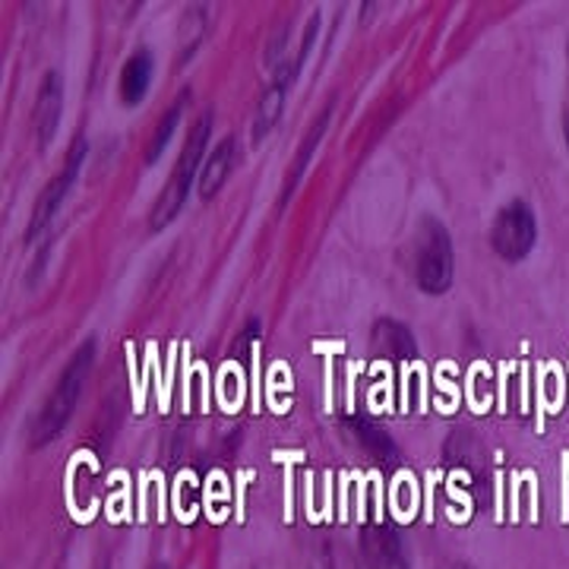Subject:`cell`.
Masks as SVG:
<instances>
[{
    "instance_id": "obj_1",
    "label": "cell",
    "mask_w": 569,
    "mask_h": 569,
    "mask_svg": "<svg viewBox=\"0 0 569 569\" xmlns=\"http://www.w3.org/2000/svg\"><path fill=\"white\" fill-rule=\"evenodd\" d=\"M92 361H96V339H86V342L73 351L70 365L63 367L61 380H58V387L51 392L48 406L41 408L39 415H36V421H32V427H29V443H32V447L51 443L63 427H67L73 408L80 402L82 383H86V377H89V370H92Z\"/></svg>"
},
{
    "instance_id": "obj_2",
    "label": "cell",
    "mask_w": 569,
    "mask_h": 569,
    "mask_svg": "<svg viewBox=\"0 0 569 569\" xmlns=\"http://www.w3.org/2000/svg\"><path fill=\"white\" fill-rule=\"evenodd\" d=\"M209 137H212V111H206L200 121L190 127V137L183 142L181 159L174 164L171 178L164 183V190L159 193V200L152 206V219H149V228L152 231H162L168 224L174 222V216L181 212L187 197H190V187L197 181V174L203 171V152L209 146Z\"/></svg>"
},
{
    "instance_id": "obj_3",
    "label": "cell",
    "mask_w": 569,
    "mask_h": 569,
    "mask_svg": "<svg viewBox=\"0 0 569 569\" xmlns=\"http://www.w3.org/2000/svg\"><path fill=\"white\" fill-rule=\"evenodd\" d=\"M456 272V253L447 224L425 219L415 238V279L425 295H447Z\"/></svg>"
},
{
    "instance_id": "obj_4",
    "label": "cell",
    "mask_w": 569,
    "mask_h": 569,
    "mask_svg": "<svg viewBox=\"0 0 569 569\" xmlns=\"http://www.w3.org/2000/svg\"><path fill=\"white\" fill-rule=\"evenodd\" d=\"M535 241H538V222L529 203L512 200L497 212L490 228V247L497 250V257H503L507 263H519L529 257Z\"/></svg>"
},
{
    "instance_id": "obj_5",
    "label": "cell",
    "mask_w": 569,
    "mask_h": 569,
    "mask_svg": "<svg viewBox=\"0 0 569 569\" xmlns=\"http://www.w3.org/2000/svg\"><path fill=\"white\" fill-rule=\"evenodd\" d=\"M86 159H89V142H86V137H77L73 146H70V156H67L63 171L54 178V181L48 183L44 190H41V197L36 200L32 219H29V231H26V238H29V241H36L41 231L48 228V222L54 219V212H58L63 200H67V193H70V187H73V181H77V174L82 171V162H86Z\"/></svg>"
},
{
    "instance_id": "obj_6",
    "label": "cell",
    "mask_w": 569,
    "mask_h": 569,
    "mask_svg": "<svg viewBox=\"0 0 569 569\" xmlns=\"http://www.w3.org/2000/svg\"><path fill=\"white\" fill-rule=\"evenodd\" d=\"M63 111V80L61 73H48L39 89V99H36V133H39L41 146L54 140L58 133V123H61Z\"/></svg>"
},
{
    "instance_id": "obj_7",
    "label": "cell",
    "mask_w": 569,
    "mask_h": 569,
    "mask_svg": "<svg viewBox=\"0 0 569 569\" xmlns=\"http://www.w3.org/2000/svg\"><path fill=\"white\" fill-rule=\"evenodd\" d=\"M149 82H152V54L140 48L133 51L121 70V82H118V96L127 108H137L149 92Z\"/></svg>"
},
{
    "instance_id": "obj_8",
    "label": "cell",
    "mask_w": 569,
    "mask_h": 569,
    "mask_svg": "<svg viewBox=\"0 0 569 569\" xmlns=\"http://www.w3.org/2000/svg\"><path fill=\"white\" fill-rule=\"evenodd\" d=\"M329 114H332V104L326 108L323 114L317 118V121L310 123V130H307L305 142H301V149H298V159L291 162V171H288V178H284V190H282V206L288 203V197L295 193V187L301 183V178H305L307 164H310V159H313V152H317V146L323 142V133L326 127H329Z\"/></svg>"
},
{
    "instance_id": "obj_9",
    "label": "cell",
    "mask_w": 569,
    "mask_h": 569,
    "mask_svg": "<svg viewBox=\"0 0 569 569\" xmlns=\"http://www.w3.org/2000/svg\"><path fill=\"white\" fill-rule=\"evenodd\" d=\"M231 162H234V137H224L200 171V197L203 200H212L222 190L224 178L231 174Z\"/></svg>"
},
{
    "instance_id": "obj_10",
    "label": "cell",
    "mask_w": 569,
    "mask_h": 569,
    "mask_svg": "<svg viewBox=\"0 0 569 569\" xmlns=\"http://www.w3.org/2000/svg\"><path fill=\"white\" fill-rule=\"evenodd\" d=\"M373 342L380 346V351H387L389 358H415L418 355L411 329L399 320H380L373 326Z\"/></svg>"
},
{
    "instance_id": "obj_11",
    "label": "cell",
    "mask_w": 569,
    "mask_h": 569,
    "mask_svg": "<svg viewBox=\"0 0 569 569\" xmlns=\"http://www.w3.org/2000/svg\"><path fill=\"white\" fill-rule=\"evenodd\" d=\"M187 102H190V89H183L181 96L174 99V104H171V108L164 111V118L159 121L156 133H152V142H149V152H146V164H156L164 156L168 142H171V137H174V127L181 123V114H183V108H187Z\"/></svg>"
},
{
    "instance_id": "obj_12",
    "label": "cell",
    "mask_w": 569,
    "mask_h": 569,
    "mask_svg": "<svg viewBox=\"0 0 569 569\" xmlns=\"http://www.w3.org/2000/svg\"><path fill=\"white\" fill-rule=\"evenodd\" d=\"M567 61H569V44H567ZM563 140H567V149H569V96H567V108H563Z\"/></svg>"
}]
</instances>
